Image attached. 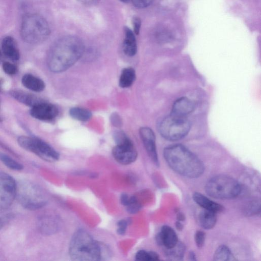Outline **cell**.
Here are the masks:
<instances>
[{"label": "cell", "instance_id": "14", "mask_svg": "<svg viewBox=\"0 0 261 261\" xmlns=\"http://www.w3.org/2000/svg\"><path fill=\"white\" fill-rule=\"evenodd\" d=\"M195 108V105L194 101L187 97H181L174 102L171 114L186 117L194 111Z\"/></svg>", "mask_w": 261, "mask_h": 261}, {"label": "cell", "instance_id": "22", "mask_svg": "<svg viewBox=\"0 0 261 261\" xmlns=\"http://www.w3.org/2000/svg\"><path fill=\"white\" fill-rule=\"evenodd\" d=\"M136 79V72L132 67L124 68L120 74L119 85L123 88H128L132 85Z\"/></svg>", "mask_w": 261, "mask_h": 261}, {"label": "cell", "instance_id": "15", "mask_svg": "<svg viewBox=\"0 0 261 261\" xmlns=\"http://www.w3.org/2000/svg\"><path fill=\"white\" fill-rule=\"evenodd\" d=\"M1 50L2 54L12 61H16L19 59L20 53L16 42L11 36L3 38Z\"/></svg>", "mask_w": 261, "mask_h": 261}, {"label": "cell", "instance_id": "20", "mask_svg": "<svg viewBox=\"0 0 261 261\" xmlns=\"http://www.w3.org/2000/svg\"><path fill=\"white\" fill-rule=\"evenodd\" d=\"M198 220L201 227L205 229H211L216 225V213L203 209L199 214Z\"/></svg>", "mask_w": 261, "mask_h": 261}, {"label": "cell", "instance_id": "12", "mask_svg": "<svg viewBox=\"0 0 261 261\" xmlns=\"http://www.w3.org/2000/svg\"><path fill=\"white\" fill-rule=\"evenodd\" d=\"M58 108L54 105L42 101L31 108V115L42 121H51L58 114Z\"/></svg>", "mask_w": 261, "mask_h": 261}, {"label": "cell", "instance_id": "33", "mask_svg": "<svg viewBox=\"0 0 261 261\" xmlns=\"http://www.w3.org/2000/svg\"><path fill=\"white\" fill-rule=\"evenodd\" d=\"M133 23L134 26V32L136 34H138L141 27V20L138 17H135L133 19Z\"/></svg>", "mask_w": 261, "mask_h": 261}, {"label": "cell", "instance_id": "7", "mask_svg": "<svg viewBox=\"0 0 261 261\" xmlns=\"http://www.w3.org/2000/svg\"><path fill=\"white\" fill-rule=\"evenodd\" d=\"M18 144L24 149L35 153L42 160L54 162L59 160V153L50 145L40 139L20 136L17 139Z\"/></svg>", "mask_w": 261, "mask_h": 261}, {"label": "cell", "instance_id": "36", "mask_svg": "<svg viewBox=\"0 0 261 261\" xmlns=\"http://www.w3.org/2000/svg\"><path fill=\"white\" fill-rule=\"evenodd\" d=\"M175 226L178 230H181L182 229L183 226L182 224L181 223L180 221H177L175 223Z\"/></svg>", "mask_w": 261, "mask_h": 261}, {"label": "cell", "instance_id": "8", "mask_svg": "<svg viewBox=\"0 0 261 261\" xmlns=\"http://www.w3.org/2000/svg\"><path fill=\"white\" fill-rule=\"evenodd\" d=\"M17 193L14 179L10 175L0 172V209L9 207L13 203Z\"/></svg>", "mask_w": 261, "mask_h": 261}, {"label": "cell", "instance_id": "17", "mask_svg": "<svg viewBox=\"0 0 261 261\" xmlns=\"http://www.w3.org/2000/svg\"><path fill=\"white\" fill-rule=\"evenodd\" d=\"M10 94L18 101L31 108L43 101L31 93L20 90H12Z\"/></svg>", "mask_w": 261, "mask_h": 261}, {"label": "cell", "instance_id": "2", "mask_svg": "<svg viewBox=\"0 0 261 261\" xmlns=\"http://www.w3.org/2000/svg\"><path fill=\"white\" fill-rule=\"evenodd\" d=\"M163 154L169 166L182 176L195 178L200 176L204 172L203 162L181 144L166 147L164 149Z\"/></svg>", "mask_w": 261, "mask_h": 261}, {"label": "cell", "instance_id": "4", "mask_svg": "<svg viewBox=\"0 0 261 261\" xmlns=\"http://www.w3.org/2000/svg\"><path fill=\"white\" fill-rule=\"evenodd\" d=\"M49 26L46 19L37 13H28L23 16L20 33L24 41L31 44L41 43L49 37Z\"/></svg>", "mask_w": 261, "mask_h": 261}, {"label": "cell", "instance_id": "23", "mask_svg": "<svg viewBox=\"0 0 261 261\" xmlns=\"http://www.w3.org/2000/svg\"><path fill=\"white\" fill-rule=\"evenodd\" d=\"M120 201L122 204L126 206L127 211L129 213H136L140 209V204L134 196L129 197L123 194L121 196Z\"/></svg>", "mask_w": 261, "mask_h": 261}, {"label": "cell", "instance_id": "24", "mask_svg": "<svg viewBox=\"0 0 261 261\" xmlns=\"http://www.w3.org/2000/svg\"><path fill=\"white\" fill-rule=\"evenodd\" d=\"M236 258L230 250L225 245L219 246L216 250L214 255V260L228 261L235 260Z\"/></svg>", "mask_w": 261, "mask_h": 261}, {"label": "cell", "instance_id": "6", "mask_svg": "<svg viewBox=\"0 0 261 261\" xmlns=\"http://www.w3.org/2000/svg\"><path fill=\"white\" fill-rule=\"evenodd\" d=\"M190 127V122L186 117L171 114L162 119L158 124L160 135L169 141L182 139L188 134Z\"/></svg>", "mask_w": 261, "mask_h": 261}, {"label": "cell", "instance_id": "10", "mask_svg": "<svg viewBox=\"0 0 261 261\" xmlns=\"http://www.w3.org/2000/svg\"><path fill=\"white\" fill-rule=\"evenodd\" d=\"M19 195V200L25 208L34 210L43 206L46 200L42 194L36 188L27 187Z\"/></svg>", "mask_w": 261, "mask_h": 261}, {"label": "cell", "instance_id": "5", "mask_svg": "<svg viewBox=\"0 0 261 261\" xmlns=\"http://www.w3.org/2000/svg\"><path fill=\"white\" fill-rule=\"evenodd\" d=\"M205 190L206 194L214 198L228 199L238 196L241 192V188L239 182L233 178L219 175L207 181Z\"/></svg>", "mask_w": 261, "mask_h": 261}, {"label": "cell", "instance_id": "26", "mask_svg": "<svg viewBox=\"0 0 261 261\" xmlns=\"http://www.w3.org/2000/svg\"><path fill=\"white\" fill-rule=\"evenodd\" d=\"M135 259L139 261H155L159 259V255L154 251L141 250L135 255Z\"/></svg>", "mask_w": 261, "mask_h": 261}, {"label": "cell", "instance_id": "28", "mask_svg": "<svg viewBox=\"0 0 261 261\" xmlns=\"http://www.w3.org/2000/svg\"><path fill=\"white\" fill-rule=\"evenodd\" d=\"M205 240V233L203 231L201 230H198L195 232L194 240L195 244L198 247L201 248L203 246Z\"/></svg>", "mask_w": 261, "mask_h": 261}, {"label": "cell", "instance_id": "32", "mask_svg": "<svg viewBox=\"0 0 261 261\" xmlns=\"http://www.w3.org/2000/svg\"><path fill=\"white\" fill-rule=\"evenodd\" d=\"M112 124L116 127H120L122 125V121L119 116L116 114H113L111 116Z\"/></svg>", "mask_w": 261, "mask_h": 261}, {"label": "cell", "instance_id": "35", "mask_svg": "<svg viewBox=\"0 0 261 261\" xmlns=\"http://www.w3.org/2000/svg\"><path fill=\"white\" fill-rule=\"evenodd\" d=\"M177 219L178 221H182L185 219V216L181 213H178L177 215Z\"/></svg>", "mask_w": 261, "mask_h": 261}, {"label": "cell", "instance_id": "18", "mask_svg": "<svg viewBox=\"0 0 261 261\" xmlns=\"http://www.w3.org/2000/svg\"><path fill=\"white\" fill-rule=\"evenodd\" d=\"M125 37L123 42V50L129 57L135 56L137 51V45L134 33L129 28L124 29Z\"/></svg>", "mask_w": 261, "mask_h": 261}, {"label": "cell", "instance_id": "37", "mask_svg": "<svg viewBox=\"0 0 261 261\" xmlns=\"http://www.w3.org/2000/svg\"><path fill=\"white\" fill-rule=\"evenodd\" d=\"M190 257L191 260H196L195 255L193 252H191L190 253Z\"/></svg>", "mask_w": 261, "mask_h": 261}, {"label": "cell", "instance_id": "41", "mask_svg": "<svg viewBox=\"0 0 261 261\" xmlns=\"http://www.w3.org/2000/svg\"><path fill=\"white\" fill-rule=\"evenodd\" d=\"M0 91H1V89H0Z\"/></svg>", "mask_w": 261, "mask_h": 261}, {"label": "cell", "instance_id": "38", "mask_svg": "<svg viewBox=\"0 0 261 261\" xmlns=\"http://www.w3.org/2000/svg\"><path fill=\"white\" fill-rule=\"evenodd\" d=\"M120 1L123 2V3H127L129 0H119Z\"/></svg>", "mask_w": 261, "mask_h": 261}, {"label": "cell", "instance_id": "27", "mask_svg": "<svg viewBox=\"0 0 261 261\" xmlns=\"http://www.w3.org/2000/svg\"><path fill=\"white\" fill-rule=\"evenodd\" d=\"M0 160L9 168L14 170H21L23 166L9 156L0 151Z\"/></svg>", "mask_w": 261, "mask_h": 261}, {"label": "cell", "instance_id": "40", "mask_svg": "<svg viewBox=\"0 0 261 261\" xmlns=\"http://www.w3.org/2000/svg\"><path fill=\"white\" fill-rule=\"evenodd\" d=\"M1 121H2V118L0 117V122H1Z\"/></svg>", "mask_w": 261, "mask_h": 261}, {"label": "cell", "instance_id": "21", "mask_svg": "<svg viewBox=\"0 0 261 261\" xmlns=\"http://www.w3.org/2000/svg\"><path fill=\"white\" fill-rule=\"evenodd\" d=\"M185 250V245L178 241L174 247L170 248H165V252L166 256L169 260H181L184 256Z\"/></svg>", "mask_w": 261, "mask_h": 261}, {"label": "cell", "instance_id": "29", "mask_svg": "<svg viewBox=\"0 0 261 261\" xmlns=\"http://www.w3.org/2000/svg\"><path fill=\"white\" fill-rule=\"evenodd\" d=\"M2 67L4 71L9 75L15 74L17 71L16 66L8 62H4L2 65Z\"/></svg>", "mask_w": 261, "mask_h": 261}, {"label": "cell", "instance_id": "9", "mask_svg": "<svg viewBox=\"0 0 261 261\" xmlns=\"http://www.w3.org/2000/svg\"><path fill=\"white\" fill-rule=\"evenodd\" d=\"M112 154L115 160L122 165L130 164L137 158V151L128 137L116 143L112 150Z\"/></svg>", "mask_w": 261, "mask_h": 261}, {"label": "cell", "instance_id": "3", "mask_svg": "<svg viewBox=\"0 0 261 261\" xmlns=\"http://www.w3.org/2000/svg\"><path fill=\"white\" fill-rule=\"evenodd\" d=\"M69 253L71 259L77 261L99 260L109 256L107 248L83 229H79L72 236Z\"/></svg>", "mask_w": 261, "mask_h": 261}, {"label": "cell", "instance_id": "39", "mask_svg": "<svg viewBox=\"0 0 261 261\" xmlns=\"http://www.w3.org/2000/svg\"><path fill=\"white\" fill-rule=\"evenodd\" d=\"M2 53L1 50H0V62L1 61L2 57Z\"/></svg>", "mask_w": 261, "mask_h": 261}, {"label": "cell", "instance_id": "13", "mask_svg": "<svg viewBox=\"0 0 261 261\" xmlns=\"http://www.w3.org/2000/svg\"><path fill=\"white\" fill-rule=\"evenodd\" d=\"M158 244L166 248L174 247L178 242L176 233L174 229L167 225L162 227L161 231L156 237Z\"/></svg>", "mask_w": 261, "mask_h": 261}, {"label": "cell", "instance_id": "11", "mask_svg": "<svg viewBox=\"0 0 261 261\" xmlns=\"http://www.w3.org/2000/svg\"><path fill=\"white\" fill-rule=\"evenodd\" d=\"M139 134L145 149L154 164L158 166L159 163L155 145V136L151 128L144 126L140 128Z\"/></svg>", "mask_w": 261, "mask_h": 261}, {"label": "cell", "instance_id": "1", "mask_svg": "<svg viewBox=\"0 0 261 261\" xmlns=\"http://www.w3.org/2000/svg\"><path fill=\"white\" fill-rule=\"evenodd\" d=\"M84 51V43L79 38L72 36L62 37L49 49L48 67L54 72L64 71L82 57Z\"/></svg>", "mask_w": 261, "mask_h": 261}, {"label": "cell", "instance_id": "25", "mask_svg": "<svg viewBox=\"0 0 261 261\" xmlns=\"http://www.w3.org/2000/svg\"><path fill=\"white\" fill-rule=\"evenodd\" d=\"M69 113L72 118L81 121H87L92 117V113L89 110L80 107L71 108Z\"/></svg>", "mask_w": 261, "mask_h": 261}, {"label": "cell", "instance_id": "34", "mask_svg": "<svg viewBox=\"0 0 261 261\" xmlns=\"http://www.w3.org/2000/svg\"><path fill=\"white\" fill-rule=\"evenodd\" d=\"M82 4L85 5H92L95 4L97 0H77Z\"/></svg>", "mask_w": 261, "mask_h": 261}, {"label": "cell", "instance_id": "31", "mask_svg": "<svg viewBox=\"0 0 261 261\" xmlns=\"http://www.w3.org/2000/svg\"><path fill=\"white\" fill-rule=\"evenodd\" d=\"M117 232L120 235L124 234L126 231L127 226V222L125 220H121L117 224Z\"/></svg>", "mask_w": 261, "mask_h": 261}, {"label": "cell", "instance_id": "16", "mask_svg": "<svg viewBox=\"0 0 261 261\" xmlns=\"http://www.w3.org/2000/svg\"><path fill=\"white\" fill-rule=\"evenodd\" d=\"M194 201L204 210L216 213L222 212L224 207L218 203L208 199L201 193L195 192L193 195Z\"/></svg>", "mask_w": 261, "mask_h": 261}, {"label": "cell", "instance_id": "19", "mask_svg": "<svg viewBox=\"0 0 261 261\" xmlns=\"http://www.w3.org/2000/svg\"><path fill=\"white\" fill-rule=\"evenodd\" d=\"M21 82L26 88L35 92H41L45 87V83L41 79L31 74H24Z\"/></svg>", "mask_w": 261, "mask_h": 261}, {"label": "cell", "instance_id": "30", "mask_svg": "<svg viewBox=\"0 0 261 261\" xmlns=\"http://www.w3.org/2000/svg\"><path fill=\"white\" fill-rule=\"evenodd\" d=\"M153 0H132L133 4L138 8H143L149 6Z\"/></svg>", "mask_w": 261, "mask_h": 261}]
</instances>
